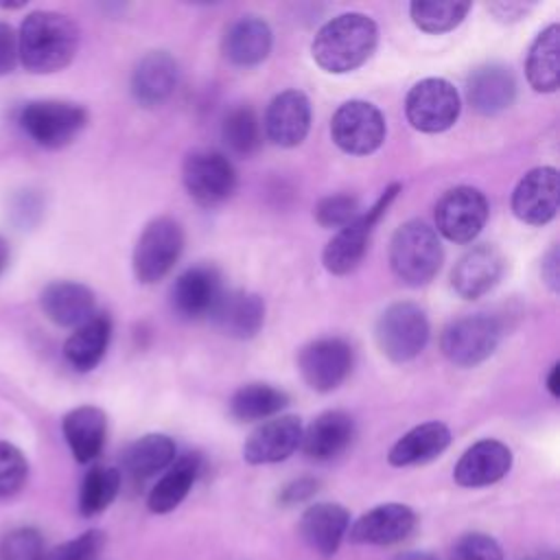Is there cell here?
<instances>
[{
  "mask_svg": "<svg viewBox=\"0 0 560 560\" xmlns=\"http://www.w3.org/2000/svg\"><path fill=\"white\" fill-rule=\"evenodd\" d=\"M354 420L341 409L319 413L306 429H302V451L315 462H328L341 455L354 440Z\"/></svg>",
  "mask_w": 560,
  "mask_h": 560,
  "instance_id": "cell-26",
  "label": "cell"
},
{
  "mask_svg": "<svg viewBox=\"0 0 560 560\" xmlns=\"http://www.w3.org/2000/svg\"><path fill=\"white\" fill-rule=\"evenodd\" d=\"M398 190H400V184L387 186L383 190V195L368 210H363L352 223H348L346 228L335 232V236L326 243V247L322 252V262H324L326 271H330L335 276H346L359 267V262L363 260V256L368 252V243H370L374 225L387 212V208L396 199Z\"/></svg>",
  "mask_w": 560,
  "mask_h": 560,
  "instance_id": "cell-6",
  "label": "cell"
},
{
  "mask_svg": "<svg viewBox=\"0 0 560 560\" xmlns=\"http://www.w3.org/2000/svg\"><path fill=\"white\" fill-rule=\"evenodd\" d=\"M378 44L376 22L359 11L330 18L313 37L311 55L330 74H348L363 66Z\"/></svg>",
  "mask_w": 560,
  "mask_h": 560,
  "instance_id": "cell-2",
  "label": "cell"
},
{
  "mask_svg": "<svg viewBox=\"0 0 560 560\" xmlns=\"http://www.w3.org/2000/svg\"><path fill=\"white\" fill-rule=\"evenodd\" d=\"M221 140L234 155H241V158L254 155L262 142V127L256 112L249 105L232 107L223 116Z\"/></svg>",
  "mask_w": 560,
  "mask_h": 560,
  "instance_id": "cell-35",
  "label": "cell"
},
{
  "mask_svg": "<svg viewBox=\"0 0 560 560\" xmlns=\"http://www.w3.org/2000/svg\"><path fill=\"white\" fill-rule=\"evenodd\" d=\"M361 212H363V208H361L357 197L346 195V192H337V195H328V197L319 199L315 203L313 217L322 228L341 230L348 223H352Z\"/></svg>",
  "mask_w": 560,
  "mask_h": 560,
  "instance_id": "cell-38",
  "label": "cell"
},
{
  "mask_svg": "<svg viewBox=\"0 0 560 560\" xmlns=\"http://www.w3.org/2000/svg\"><path fill=\"white\" fill-rule=\"evenodd\" d=\"M416 527V512L405 503H383L361 514L350 527L354 545H394L405 540Z\"/></svg>",
  "mask_w": 560,
  "mask_h": 560,
  "instance_id": "cell-20",
  "label": "cell"
},
{
  "mask_svg": "<svg viewBox=\"0 0 560 560\" xmlns=\"http://www.w3.org/2000/svg\"><path fill=\"white\" fill-rule=\"evenodd\" d=\"M221 46L228 61L241 68H252L269 57L273 33L262 18L243 15L228 26Z\"/></svg>",
  "mask_w": 560,
  "mask_h": 560,
  "instance_id": "cell-27",
  "label": "cell"
},
{
  "mask_svg": "<svg viewBox=\"0 0 560 560\" xmlns=\"http://www.w3.org/2000/svg\"><path fill=\"white\" fill-rule=\"evenodd\" d=\"M177 446L166 433H147L122 453V468L133 481H144L175 462Z\"/></svg>",
  "mask_w": 560,
  "mask_h": 560,
  "instance_id": "cell-33",
  "label": "cell"
},
{
  "mask_svg": "<svg viewBox=\"0 0 560 560\" xmlns=\"http://www.w3.org/2000/svg\"><path fill=\"white\" fill-rule=\"evenodd\" d=\"M488 221V199L475 186L448 188L435 203V232L464 245L479 236Z\"/></svg>",
  "mask_w": 560,
  "mask_h": 560,
  "instance_id": "cell-12",
  "label": "cell"
},
{
  "mask_svg": "<svg viewBox=\"0 0 560 560\" xmlns=\"http://www.w3.org/2000/svg\"><path fill=\"white\" fill-rule=\"evenodd\" d=\"M179 66L166 50L147 52L131 72V94L142 107L162 105L177 88Z\"/></svg>",
  "mask_w": 560,
  "mask_h": 560,
  "instance_id": "cell-22",
  "label": "cell"
},
{
  "mask_svg": "<svg viewBox=\"0 0 560 560\" xmlns=\"http://www.w3.org/2000/svg\"><path fill=\"white\" fill-rule=\"evenodd\" d=\"M503 328L501 322L486 313L453 319L440 335L442 354L457 368H475L497 350Z\"/></svg>",
  "mask_w": 560,
  "mask_h": 560,
  "instance_id": "cell-7",
  "label": "cell"
},
{
  "mask_svg": "<svg viewBox=\"0 0 560 560\" xmlns=\"http://www.w3.org/2000/svg\"><path fill=\"white\" fill-rule=\"evenodd\" d=\"M505 271L503 254L490 245L481 243L468 249L451 271V284L455 293L464 300H477L497 287Z\"/></svg>",
  "mask_w": 560,
  "mask_h": 560,
  "instance_id": "cell-18",
  "label": "cell"
},
{
  "mask_svg": "<svg viewBox=\"0 0 560 560\" xmlns=\"http://www.w3.org/2000/svg\"><path fill=\"white\" fill-rule=\"evenodd\" d=\"M79 48L77 24L57 11L28 13L18 31V61L33 74H52L70 66Z\"/></svg>",
  "mask_w": 560,
  "mask_h": 560,
  "instance_id": "cell-1",
  "label": "cell"
},
{
  "mask_svg": "<svg viewBox=\"0 0 560 560\" xmlns=\"http://www.w3.org/2000/svg\"><path fill=\"white\" fill-rule=\"evenodd\" d=\"M350 527V514L343 505L322 501L308 505L298 523V532L302 540L322 558H330L337 553L341 540L346 538Z\"/></svg>",
  "mask_w": 560,
  "mask_h": 560,
  "instance_id": "cell-21",
  "label": "cell"
},
{
  "mask_svg": "<svg viewBox=\"0 0 560 560\" xmlns=\"http://www.w3.org/2000/svg\"><path fill=\"white\" fill-rule=\"evenodd\" d=\"M184 252V230L171 217H158L136 241L131 267L142 284H153L162 280L179 260Z\"/></svg>",
  "mask_w": 560,
  "mask_h": 560,
  "instance_id": "cell-8",
  "label": "cell"
},
{
  "mask_svg": "<svg viewBox=\"0 0 560 560\" xmlns=\"http://www.w3.org/2000/svg\"><path fill=\"white\" fill-rule=\"evenodd\" d=\"M462 112L459 92L440 77H427L413 83L405 98V116L409 125L422 133H442L451 129Z\"/></svg>",
  "mask_w": 560,
  "mask_h": 560,
  "instance_id": "cell-9",
  "label": "cell"
},
{
  "mask_svg": "<svg viewBox=\"0 0 560 560\" xmlns=\"http://www.w3.org/2000/svg\"><path fill=\"white\" fill-rule=\"evenodd\" d=\"M214 326L232 339H252L265 322V302L258 293L232 289L223 291L210 313Z\"/></svg>",
  "mask_w": 560,
  "mask_h": 560,
  "instance_id": "cell-25",
  "label": "cell"
},
{
  "mask_svg": "<svg viewBox=\"0 0 560 560\" xmlns=\"http://www.w3.org/2000/svg\"><path fill=\"white\" fill-rule=\"evenodd\" d=\"M427 313L416 302H394L376 319L374 337L381 352L394 363L416 359L429 341Z\"/></svg>",
  "mask_w": 560,
  "mask_h": 560,
  "instance_id": "cell-5",
  "label": "cell"
},
{
  "mask_svg": "<svg viewBox=\"0 0 560 560\" xmlns=\"http://www.w3.org/2000/svg\"><path fill=\"white\" fill-rule=\"evenodd\" d=\"M547 392L551 394V398L560 396V363H553L549 374H547Z\"/></svg>",
  "mask_w": 560,
  "mask_h": 560,
  "instance_id": "cell-47",
  "label": "cell"
},
{
  "mask_svg": "<svg viewBox=\"0 0 560 560\" xmlns=\"http://www.w3.org/2000/svg\"><path fill=\"white\" fill-rule=\"evenodd\" d=\"M451 444V429L440 420L422 422L409 429L402 438L394 442L387 453V462L396 468L427 464L440 457Z\"/></svg>",
  "mask_w": 560,
  "mask_h": 560,
  "instance_id": "cell-29",
  "label": "cell"
},
{
  "mask_svg": "<svg viewBox=\"0 0 560 560\" xmlns=\"http://www.w3.org/2000/svg\"><path fill=\"white\" fill-rule=\"evenodd\" d=\"M221 273L212 265L188 267L171 287L173 311L184 319L210 317L219 298L223 295Z\"/></svg>",
  "mask_w": 560,
  "mask_h": 560,
  "instance_id": "cell-15",
  "label": "cell"
},
{
  "mask_svg": "<svg viewBox=\"0 0 560 560\" xmlns=\"http://www.w3.org/2000/svg\"><path fill=\"white\" fill-rule=\"evenodd\" d=\"M18 63V33L11 24L0 22V77L9 74Z\"/></svg>",
  "mask_w": 560,
  "mask_h": 560,
  "instance_id": "cell-44",
  "label": "cell"
},
{
  "mask_svg": "<svg viewBox=\"0 0 560 560\" xmlns=\"http://www.w3.org/2000/svg\"><path fill=\"white\" fill-rule=\"evenodd\" d=\"M28 477V462L24 453L11 442L0 440V499L18 494Z\"/></svg>",
  "mask_w": 560,
  "mask_h": 560,
  "instance_id": "cell-39",
  "label": "cell"
},
{
  "mask_svg": "<svg viewBox=\"0 0 560 560\" xmlns=\"http://www.w3.org/2000/svg\"><path fill=\"white\" fill-rule=\"evenodd\" d=\"M122 477L114 466H92L79 490V510L83 516H96L112 505L120 490Z\"/></svg>",
  "mask_w": 560,
  "mask_h": 560,
  "instance_id": "cell-36",
  "label": "cell"
},
{
  "mask_svg": "<svg viewBox=\"0 0 560 560\" xmlns=\"http://www.w3.org/2000/svg\"><path fill=\"white\" fill-rule=\"evenodd\" d=\"M488 9L503 22H512V20H518L523 13H527L529 4H523V2H490Z\"/></svg>",
  "mask_w": 560,
  "mask_h": 560,
  "instance_id": "cell-46",
  "label": "cell"
},
{
  "mask_svg": "<svg viewBox=\"0 0 560 560\" xmlns=\"http://www.w3.org/2000/svg\"><path fill=\"white\" fill-rule=\"evenodd\" d=\"M112 319L107 313H94L88 322L74 328L63 343V357L77 372L94 370L109 346Z\"/></svg>",
  "mask_w": 560,
  "mask_h": 560,
  "instance_id": "cell-30",
  "label": "cell"
},
{
  "mask_svg": "<svg viewBox=\"0 0 560 560\" xmlns=\"http://www.w3.org/2000/svg\"><path fill=\"white\" fill-rule=\"evenodd\" d=\"M18 125L35 144L44 149H61L83 131L88 112L70 101H31L20 109Z\"/></svg>",
  "mask_w": 560,
  "mask_h": 560,
  "instance_id": "cell-4",
  "label": "cell"
},
{
  "mask_svg": "<svg viewBox=\"0 0 560 560\" xmlns=\"http://www.w3.org/2000/svg\"><path fill=\"white\" fill-rule=\"evenodd\" d=\"M182 182L188 197L201 208L225 203L238 184L234 164L219 151L197 149L184 158Z\"/></svg>",
  "mask_w": 560,
  "mask_h": 560,
  "instance_id": "cell-10",
  "label": "cell"
},
{
  "mask_svg": "<svg viewBox=\"0 0 560 560\" xmlns=\"http://www.w3.org/2000/svg\"><path fill=\"white\" fill-rule=\"evenodd\" d=\"M289 405V394L269 383L241 385L230 398V413L241 422L276 418Z\"/></svg>",
  "mask_w": 560,
  "mask_h": 560,
  "instance_id": "cell-34",
  "label": "cell"
},
{
  "mask_svg": "<svg viewBox=\"0 0 560 560\" xmlns=\"http://www.w3.org/2000/svg\"><path fill=\"white\" fill-rule=\"evenodd\" d=\"M512 468L508 444L486 438L468 446L453 468V479L462 488H483L501 481Z\"/></svg>",
  "mask_w": 560,
  "mask_h": 560,
  "instance_id": "cell-19",
  "label": "cell"
},
{
  "mask_svg": "<svg viewBox=\"0 0 560 560\" xmlns=\"http://www.w3.org/2000/svg\"><path fill=\"white\" fill-rule=\"evenodd\" d=\"M385 116L368 101L352 98L337 107L330 118L332 142L350 155H370L385 140Z\"/></svg>",
  "mask_w": 560,
  "mask_h": 560,
  "instance_id": "cell-11",
  "label": "cell"
},
{
  "mask_svg": "<svg viewBox=\"0 0 560 560\" xmlns=\"http://www.w3.org/2000/svg\"><path fill=\"white\" fill-rule=\"evenodd\" d=\"M448 560H503V551L492 536L483 532H468L455 540Z\"/></svg>",
  "mask_w": 560,
  "mask_h": 560,
  "instance_id": "cell-41",
  "label": "cell"
},
{
  "mask_svg": "<svg viewBox=\"0 0 560 560\" xmlns=\"http://www.w3.org/2000/svg\"><path fill=\"white\" fill-rule=\"evenodd\" d=\"M317 488H319L317 479H313V477H300V479L289 481V483L280 490L278 501H280L282 505H298V503L308 501V499L317 492Z\"/></svg>",
  "mask_w": 560,
  "mask_h": 560,
  "instance_id": "cell-43",
  "label": "cell"
},
{
  "mask_svg": "<svg viewBox=\"0 0 560 560\" xmlns=\"http://www.w3.org/2000/svg\"><path fill=\"white\" fill-rule=\"evenodd\" d=\"M44 315L63 328H77L96 313L94 291L74 280H55L39 295Z\"/></svg>",
  "mask_w": 560,
  "mask_h": 560,
  "instance_id": "cell-23",
  "label": "cell"
},
{
  "mask_svg": "<svg viewBox=\"0 0 560 560\" xmlns=\"http://www.w3.org/2000/svg\"><path fill=\"white\" fill-rule=\"evenodd\" d=\"M0 7L2 9H20V7H24V2H0Z\"/></svg>",
  "mask_w": 560,
  "mask_h": 560,
  "instance_id": "cell-50",
  "label": "cell"
},
{
  "mask_svg": "<svg viewBox=\"0 0 560 560\" xmlns=\"http://www.w3.org/2000/svg\"><path fill=\"white\" fill-rule=\"evenodd\" d=\"M199 470H201V459L197 453L177 457L151 488V492L147 497V508L153 514L173 512L190 492Z\"/></svg>",
  "mask_w": 560,
  "mask_h": 560,
  "instance_id": "cell-31",
  "label": "cell"
},
{
  "mask_svg": "<svg viewBox=\"0 0 560 560\" xmlns=\"http://www.w3.org/2000/svg\"><path fill=\"white\" fill-rule=\"evenodd\" d=\"M470 2L462 0H416L409 4L413 24L424 33H446L464 22Z\"/></svg>",
  "mask_w": 560,
  "mask_h": 560,
  "instance_id": "cell-37",
  "label": "cell"
},
{
  "mask_svg": "<svg viewBox=\"0 0 560 560\" xmlns=\"http://www.w3.org/2000/svg\"><path fill=\"white\" fill-rule=\"evenodd\" d=\"M354 352L341 337H322L306 343L298 354V370L315 392L337 389L352 372Z\"/></svg>",
  "mask_w": 560,
  "mask_h": 560,
  "instance_id": "cell-13",
  "label": "cell"
},
{
  "mask_svg": "<svg viewBox=\"0 0 560 560\" xmlns=\"http://www.w3.org/2000/svg\"><path fill=\"white\" fill-rule=\"evenodd\" d=\"M394 560H438V558L429 551H405V553H398Z\"/></svg>",
  "mask_w": 560,
  "mask_h": 560,
  "instance_id": "cell-48",
  "label": "cell"
},
{
  "mask_svg": "<svg viewBox=\"0 0 560 560\" xmlns=\"http://www.w3.org/2000/svg\"><path fill=\"white\" fill-rule=\"evenodd\" d=\"M466 98L481 116H497L514 103L516 79L508 66H479L470 72L466 81Z\"/></svg>",
  "mask_w": 560,
  "mask_h": 560,
  "instance_id": "cell-24",
  "label": "cell"
},
{
  "mask_svg": "<svg viewBox=\"0 0 560 560\" xmlns=\"http://www.w3.org/2000/svg\"><path fill=\"white\" fill-rule=\"evenodd\" d=\"M44 538L33 527H18L2 536L0 560H44Z\"/></svg>",
  "mask_w": 560,
  "mask_h": 560,
  "instance_id": "cell-40",
  "label": "cell"
},
{
  "mask_svg": "<svg viewBox=\"0 0 560 560\" xmlns=\"http://www.w3.org/2000/svg\"><path fill=\"white\" fill-rule=\"evenodd\" d=\"M558 265H560V254H558V247L553 245V247L542 256V265H540L542 282H545L553 293H558V289H560V271H558Z\"/></svg>",
  "mask_w": 560,
  "mask_h": 560,
  "instance_id": "cell-45",
  "label": "cell"
},
{
  "mask_svg": "<svg viewBox=\"0 0 560 560\" xmlns=\"http://www.w3.org/2000/svg\"><path fill=\"white\" fill-rule=\"evenodd\" d=\"M442 243L429 223L411 219L394 232L389 241V267L394 276L409 284H429L442 265Z\"/></svg>",
  "mask_w": 560,
  "mask_h": 560,
  "instance_id": "cell-3",
  "label": "cell"
},
{
  "mask_svg": "<svg viewBox=\"0 0 560 560\" xmlns=\"http://www.w3.org/2000/svg\"><path fill=\"white\" fill-rule=\"evenodd\" d=\"M105 547V534L98 529L83 532L81 536L57 545L44 560H98Z\"/></svg>",
  "mask_w": 560,
  "mask_h": 560,
  "instance_id": "cell-42",
  "label": "cell"
},
{
  "mask_svg": "<svg viewBox=\"0 0 560 560\" xmlns=\"http://www.w3.org/2000/svg\"><path fill=\"white\" fill-rule=\"evenodd\" d=\"M63 438L79 464L94 462L107 438V416L94 405H81L70 409L61 420Z\"/></svg>",
  "mask_w": 560,
  "mask_h": 560,
  "instance_id": "cell-28",
  "label": "cell"
},
{
  "mask_svg": "<svg viewBox=\"0 0 560 560\" xmlns=\"http://www.w3.org/2000/svg\"><path fill=\"white\" fill-rule=\"evenodd\" d=\"M560 186L553 166L527 171L512 190V212L527 225H545L558 214Z\"/></svg>",
  "mask_w": 560,
  "mask_h": 560,
  "instance_id": "cell-14",
  "label": "cell"
},
{
  "mask_svg": "<svg viewBox=\"0 0 560 560\" xmlns=\"http://www.w3.org/2000/svg\"><path fill=\"white\" fill-rule=\"evenodd\" d=\"M560 26L549 24L529 46L525 74L536 92L551 94L560 85Z\"/></svg>",
  "mask_w": 560,
  "mask_h": 560,
  "instance_id": "cell-32",
  "label": "cell"
},
{
  "mask_svg": "<svg viewBox=\"0 0 560 560\" xmlns=\"http://www.w3.org/2000/svg\"><path fill=\"white\" fill-rule=\"evenodd\" d=\"M302 442L298 416H276L256 427L243 444V459L252 466L276 464L291 457Z\"/></svg>",
  "mask_w": 560,
  "mask_h": 560,
  "instance_id": "cell-17",
  "label": "cell"
},
{
  "mask_svg": "<svg viewBox=\"0 0 560 560\" xmlns=\"http://www.w3.org/2000/svg\"><path fill=\"white\" fill-rule=\"evenodd\" d=\"M265 136L284 149L298 147L304 142L311 129V103L300 90H284L276 94L262 118Z\"/></svg>",
  "mask_w": 560,
  "mask_h": 560,
  "instance_id": "cell-16",
  "label": "cell"
},
{
  "mask_svg": "<svg viewBox=\"0 0 560 560\" xmlns=\"http://www.w3.org/2000/svg\"><path fill=\"white\" fill-rule=\"evenodd\" d=\"M9 256H11V249H9V243L4 236H0V273L7 269L9 265Z\"/></svg>",
  "mask_w": 560,
  "mask_h": 560,
  "instance_id": "cell-49",
  "label": "cell"
}]
</instances>
